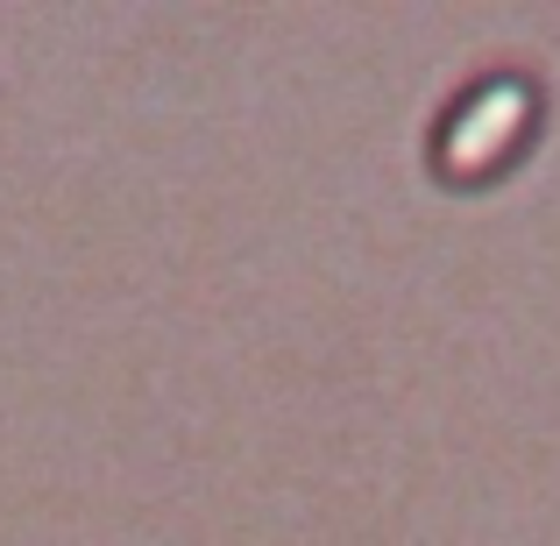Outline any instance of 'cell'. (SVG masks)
Instances as JSON below:
<instances>
[{
	"mask_svg": "<svg viewBox=\"0 0 560 546\" xmlns=\"http://www.w3.org/2000/svg\"><path fill=\"white\" fill-rule=\"evenodd\" d=\"M525 128H533V79L490 71V79H476L447 107V121H440V164H447L454 178H476V171H490Z\"/></svg>",
	"mask_w": 560,
	"mask_h": 546,
	"instance_id": "cell-1",
	"label": "cell"
}]
</instances>
